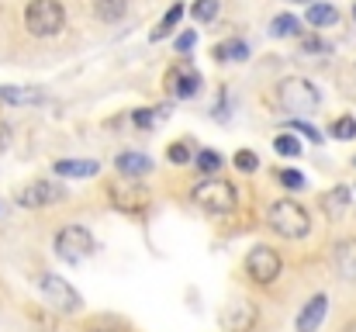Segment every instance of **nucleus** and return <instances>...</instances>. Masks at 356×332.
I'll list each match as a JSON object with an SVG mask.
<instances>
[{"instance_id":"1","label":"nucleus","mask_w":356,"mask_h":332,"mask_svg":"<svg viewBox=\"0 0 356 332\" xmlns=\"http://www.w3.org/2000/svg\"><path fill=\"white\" fill-rule=\"evenodd\" d=\"M266 225H270L277 235H284V239H305V235L312 232V215H308L298 201L280 198V201H273V205L266 208Z\"/></svg>"},{"instance_id":"2","label":"nucleus","mask_w":356,"mask_h":332,"mask_svg":"<svg viewBox=\"0 0 356 332\" xmlns=\"http://www.w3.org/2000/svg\"><path fill=\"white\" fill-rule=\"evenodd\" d=\"M24 28L35 38H56L66 28V7H63V0H31L24 7Z\"/></svg>"},{"instance_id":"3","label":"nucleus","mask_w":356,"mask_h":332,"mask_svg":"<svg viewBox=\"0 0 356 332\" xmlns=\"http://www.w3.org/2000/svg\"><path fill=\"white\" fill-rule=\"evenodd\" d=\"M194 205L208 215H232L238 205V191L229 180H201L194 191H191Z\"/></svg>"},{"instance_id":"4","label":"nucleus","mask_w":356,"mask_h":332,"mask_svg":"<svg viewBox=\"0 0 356 332\" xmlns=\"http://www.w3.org/2000/svg\"><path fill=\"white\" fill-rule=\"evenodd\" d=\"M108 201L124 215H142L149 208V201H152V191L142 180H135V177H121V180H115L108 187Z\"/></svg>"},{"instance_id":"5","label":"nucleus","mask_w":356,"mask_h":332,"mask_svg":"<svg viewBox=\"0 0 356 332\" xmlns=\"http://www.w3.org/2000/svg\"><path fill=\"white\" fill-rule=\"evenodd\" d=\"M277 101L287 111H315L322 104V94H318V87H315L312 80L287 77V80H280V87H277Z\"/></svg>"},{"instance_id":"6","label":"nucleus","mask_w":356,"mask_h":332,"mask_svg":"<svg viewBox=\"0 0 356 332\" xmlns=\"http://www.w3.org/2000/svg\"><path fill=\"white\" fill-rule=\"evenodd\" d=\"M38 287H42L45 301H49L56 312H63V315H73V312H80V308H83L80 291H76V287H70L59 274H38Z\"/></svg>"},{"instance_id":"7","label":"nucleus","mask_w":356,"mask_h":332,"mask_svg":"<svg viewBox=\"0 0 356 332\" xmlns=\"http://www.w3.org/2000/svg\"><path fill=\"white\" fill-rule=\"evenodd\" d=\"M90 253H94V235H90L83 225H66V228L56 235V256H59V260H66V263H83Z\"/></svg>"},{"instance_id":"8","label":"nucleus","mask_w":356,"mask_h":332,"mask_svg":"<svg viewBox=\"0 0 356 332\" xmlns=\"http://www.w3.org/2000/svg\"><path fill=\"white\" fill-rule=\"evenodd\" d=\"M280 270H284V260H280V253L277 249H270V246H252L249 253H245V274L256 280V284H273L277 277H280Z\"/></svg>"},{"instance_id":"9","label":"nucleus","mask_w":356,"mask_h":332,"mask_svg":"<svg viewBox=\"0 0 356 332\" xmlns=\"http://www.w3.org/2000/svg\"><path fill=\"white\" fill-rule=\"evenodd\" d=\"M166 90H170L177 101L197 97V90H201V73H197V66L187 63V59H180L177 66H170V70H166Z\"/></svg>"},{"instance_id":"10","label":"nucleus","mask_w":356,"mask_h":332,"mask_svg":"<svg viewBox=\"0 0 356 332\" xmlns=\"http://www.w3.org/2000/svg\"><path fill=\"white\" fill-rule=\"evenodd\" d=\"M66 198V191L52 180H31L28 187H21L17 194V205L21 208H49V205H59Z\"/></svg>"},{"instance_id":"11","label":"nucleus","mask_w":356,"mask_h":332,"mask_svg":"<svg viewBox=\"0 0 356 332\" xmlns=\"http://www.w3.org/2000/svg\"><path fill=\"white\" fill-rule=\"evenodd\" d=\"M325 315H329V298H325V294H315V298H308V305L298 312L294 329L298 332H318L322 322H325Z\"/></svg>"},{"instance_id":"12","label":"nucleus","mask_w":356,"mask_h":332,"mask_svg":"<svg viewBox=\"0 0 356 332\" xmlns=\"http://www.w3.org/2000/svg\"><path fill=\"white\" fill-rule=\"evenodd\" d=\"M256 319H259V312L252 301H236L229 312H222V326L229 332H252Z\"/></svg>"},{"instance_id":"13","label":"nucleus","mask_w":356,"mask_h":332,"mask_svg":"<svg viewBox=\"0 0 356 332\" xmlns=\"http://www.w3.org/2000/svg\"><path fill=\"white\" fill-rule=\"evenodd\" d=\"M52 173L56 177H66V180H87V177H97L101 173V163L97 159H56L52 163Z\"/></svg>"},{"instance_id":"14","label":"nucleus","mask_w":356,"mask_h":332,"mask_svg":"<svg viewBox=\"0 0 356 332\" xmlns=\"http://www.w3.org/2000/svg\"><path fill=\"white\" fill-rule=\"evenodd\" d=\"M332 267L343 280H356V239H343L332 246Z\"/></svg>"},{"instance_id":"15","label":"nucleus","mask_w":356,"mask_h":332,"mask_svg":"<svg viewBox=\"0 0 356 332\" xmlns=\"http://www.w3.org/2000/svg\"><path fill=\"white\" fill-rule=\"evenodd\" d=\"M115 170H118L121 177H145V173H152V159L145 156V152H121L118 159H115Z\"/></svg>"},{"instance_id":"16","label":"nucleus","mask_w":356,"mask_h":332,"mask_svg":"<svg viewBox=\"0 0 356 332\" xmlns=\"http://www.w3.org/2000/svg\"><path fill=\"white\" fill-rule=\"evenodd\" d=\"M3 104H38L45 101V90H28V87H0Z\"/></svg>"},{"instance_id":"17","label":"nucleus","mask_w":356,"mask_h":332,"mask_svg":"<svg viewBox=\"0 0 356 332\" xmlns=\"http://www.w3.org/2000/svg\"><path fill=\"white\" fill-rule=\"evenodd\" d=\"M339 21V10L332 3H312L308 7V24L312 28H332Z\"/></svg>"},{"instance_id":"18","label":"nucleus","mask_w":356,"mask_h":332,"mask_svg":"<svg viewBox=\"0 0 356 332\" xmlns=\"http://www.w3.org/2000/svg\"><path fill=\"white\" fill-rule=\"evenodd\" d=\"M124 10H128V0H94V14H97L101 21H108V24L121 21Z\"/></svg>"},{"instance_id":"19","label":"nucleus","mask_w":356,"mask_h":332,"mask_svg":"<svg viewBox=\"0 0 356 332\" xmlns=\"http://www.w3.org/2000/svg\"><path fill=\"white\" fill-rule=\"evenodd\" d=\"M215 56H218L222 63H242V59H249V45H245L242 38H229V42H222V45L215 49Z\"/></svg>"},{"instance_id":"20","label":"nucleus","mask_w":356,"mask_h":332,"mask_svg":"<svg viewBox=\"0 0 356 332\" xmlns=\"http://www.w3.org/2000/svg\"><path fill=\"white\" fill-rule=\"evenodd\" d=\"M301 31V21L294 17V14H277L273 21H270V35L273 38H291V35H298Z\"/></svg>"},{"instance_id":"21","label":"nucleus","mask_w":356,"mask_h":332,"mask_svg":"<svg viewBox=\"0 0 356 332\" xmlns=\"http://www.w3.org/2000/svg\"><path fill=\"white\" fill-rule=\"evenodd\" d=\"M180 17H184V3H173L170 10H166V17L156 24V31H152V42H159V38H166L177 24H180Z\"/></svg>"},{"instance_id":"22","label":"nucleus","mask_w":356,"mask_h":332,"mask_svg":"<svg viewBox=\"0 0 356 332\" xmlns=\"http://www.w3.org/2000/svg\"><path fill=\"white\" fill-rule=\"evenodd\" d=\"M273 152H277V156H287V159H294V156H301V142H298L291 132H280V135L273 139Z\"/></svg>"},{"instance_id":"23","label":"nucleus","mask_w":356,"mask_h":332,"mask_svg":"<svg viewBox=\"0 0 356 332\" xmlns=\"http://www.w3.org/2000/svg\"><path fill=\"white\" fill-rule=\"evenodd\" d=\"M194 163H197V170H201V173H208V177H215V173L225 166V159H222L218 152H211V149H201V152L194 156Z\"/></svg>"},{"instance_id":"24","label":"nucleus","mask_w":356,"mask_h":332,"mask_svg":"<svg viewBox=\"0 0 356 332\" xmlns=\"http://www.w3.org/2000/svg\"><path fill=\"white\" fill-rule=\"evenodd\" d=\"M329 135H332V139H339V142L356 139V118H350V114L336 118V121H332V128H329Z\"/></svg>"},{"instance_id":"25","label":"nucleus","mask_w":356,"mask_h":332,"mask_svg":"<svg viewBox=\"0 0 356 332\" xmlns=\"http://www.w3.org/2000/svg\"><path fill=\"white\" fill-rule=\"evenodd\" d=\"M346 205H350V187H336V191L325 194V212L329 215H339Z\"/></svg>"},{"instance_id":"26","label":"nucleus","mask_w":356,"mask_h":332,"mask_svg":"<svg viewBox=\"0 0 356 332\" xmlns=\"http://www.w3.org/2000/svg\"><path fill=\"white\" fill-rule=\"evenodd\" d=\"M232 163H236V170H242V173H256L259 170V156L249 152V149H238L236 156H232Z\"/></svg>"},{"instance_id":"27","label":"nucleus","mask_w":356,"mask_h":332,"mask_svg":"<svg viewBox=\"0 0 356 332\" xmlns=\"http://www.w3.org/2000/svg\"><path fill=\"white\" fill-rule=\"evenodd\" d=\"M191 14H194V21H215V14H218V0H194Z\"/></svg>"},{"instance_id":"28","label":"nucleus","mask_w":356,"mask_h":332,"mask_svg":"<svg viewBox=\"0 0 356 332\" xmlns=\"http://www.w3.org/2000/svg\"><path fill=\"white\" fill-rule=\"evenodd\" d=\"M24 315H28V319H31L42 332H56V326H59V322H56V315H49V312H42V308H28Z\"/></svg>"},{"instance_id":"29","label":"nucleus","mask_w":356,"mask_h":332,"mask_svg":"<svg viewBox=\"0 0 356 332\" xmlns=\"http://www.w3.org/2000/svg\"><path fill=\"white\" fill-rule=\"evenodd\" d=\"M291 128H294L298 135H305L308 142H315V145L322 142V132H318L315 125H308V121H301V118H294V121H291Z\"/></svg>"},{"instance_id":"30","label":"nucleus","mask_w":356,"mask_h":332,"mask_svg":"<svg viewBox=\"0 0 356 332\" xmlns=\"http://www.w3.org/2000/svg\"><path fill=\"white\" fill-rule=\"evenodd\" d=\"M277 180H280L284 187H291V191H301V187H305V177H301L298 170H280Z\"/></svg>"},{"instance_id":"31","label":"nucleus","mask_w":356,"mask_h":332,"mask_svg":"<svg viewBox=\"0 0 356 332\" xmlns=\"http://www.w3.org/2000/svg\"><path fill=\"white\" fill-rule=\"evenodd\" d=\"M166 156H170V159H173V163H180V166H184V163H191V159H194V156H191V149H187V145H184V142H177V145H170V152H166Z\"/></svg>"},{"instance_id":"32","label":"nucleus","mask_w":356,"mask_h":332,"mask_svg":"<svg viewBox=\"0 0 356 332\" xmlns=\"http://www.w3.org/2000/svg\"><path fill=\"white\" fill-rule=\"evenodd\" d=\"M156 108H138L135 114H131V121L138 125V128H152L156 125V114H152Z\"/></svg>"},{"instance_id":"33","label":"nucleus","mask_w":356,"mask_h":332,"mask_svg":"<svg viewBox=\"0 0 356 332\" xmlns=\"http://www.w3.org/2000/svg\"><path fill=\"white\" fill-rule=\"evenodd\" d=\"M194 45H197V31H184V35L177 38V52H180V56H187Z\"/></svg>"},{"instance_id":"34","label":"nucleus","mask_w":356,"mask_h":332,"mask_svg":"<svg viewBox=\"0 0 356 332\" xmlns=\"http://www.w3.org/2000/svg\"><path fill=\"white\" fill-rule=\"evenodd\" d=\"M305 52H329V45L322 38H305Z\"/></svg>"},{"instance_id":"35","label":"nucleus","mask_w":356,"mask_h":332,"mask_svg":"<svg viewBox=\"0 0 356 332\" xmlns=\"http://www.w3.org/2000/svg\"><path fill=\"white\" fill-rule=\"evenodd\" d=\"M7 135H10V128H7V125H0V145H7Z\"/></svg>"},{"instance_id":"36","label":"nucleus","mask_w":356,"mask_h":332,"mask_svg":"<svg viewBox=\"0 0 356 332\" xmlns=\"http://www.w3.org/2000/svg\"><path fill=\"white\" fill-rule=\"evenodd\" d=\"M343 332H356V319H353V322H350V326H346V329H343Z\"/></svg>"},{"instance_id":"37","label":"nucleus","mask_w":356,"mask_h":332,"mask_svg":"<svg viewBox=\"0 0 356 332\" xmlns=\"http://www.w3.org/2000/svg\"><path fill=\"white\" fill-rule=\"evenodd\" d=\"M3 298H7V287H3V284H0V301H3Z\"/></svg>"},{"instance_id":"38","label":"nucleus","mask_w":356,"mask_h":332,"mask_svg":"<svg viewBox=\"0 0 356 332\" xmlns=\"http://www.w3.org/2000/svg\"><path fill=\"white\" fill-rule=\"evenodd\" d=\"M90 332H115V329H90Z\"/></svg>"},{"instance_id":"39","label":"nucleus","mask_w":356,"mask_h":332,"mask_svg":"<svg viewBox=\"0 0 356 332\" xmlns=\"http://www.w3.org/2000/svg\"><path fill=\"white\" fill-rule=\"evenodd\" d=\"M291 3H308V0H291Z\"/></svg>"},{"instance_id":"40","label":"nucleus","mask_w":356,"mask_h":332,"mask_svg":"<svg viewBox=\"0 0 356 332\" xmlns=\"http://www.w3.org/2000/svg\"><path fill=\"white\" fill-rule=\"evenodd\" d=\"M353 17H356V7H353Z\"/></svg>"}]
</instances>
